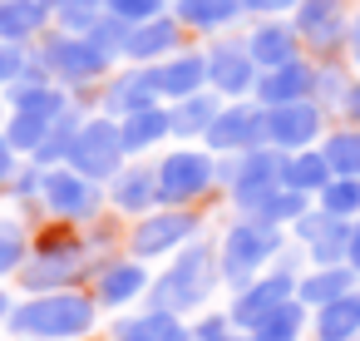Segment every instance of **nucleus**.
I'll use <instances>...</instances> for the list:
<instances>
[{
	"instance_id": "1",
	"label": "nucleus",
	"mask_w": 360,
	"mask_h": 341,
	"mask_svg": "<svg viewBox=\"0 0 360 341\" xmlns=\"http://www.w3.org/2000/svg\"><path fill=\"white\" fill-rule=\"evenodd\" d=\"M94 272V252L84 242V228L75 223H55L40 218L30 232V252L15 272V292L35 297V292H65V287H84Z\"/></svg>"
},
{
	"instance_id": "2",
	"label": "nucleus",
	"mask_w": 360,
	"mask_h": 341,
	"mask_svg": "<svg viewBox=\"0 0 360 341\" xmlns=\"http://www.w3.org/2000/svg\"><path fill=\"white\" fill-rule=\"evenodd\" d=\"M217 287H222V272H217V242L202 232V237H193L188 247H178V252L153 272V287H148L143 302L158 306V311H173V316L193 321L198 311L212 306Z\"/></svg>"
},
{
	"instance_id": "3",
	"label": "nucleus",
	"mask_w": 360,
	"mask_h": 341,
	"mask_svg": "<svg viewBox=\"0 0 360 341\" xmlns=\"http://www.w3.org/2000/svg\"><path fill=\"white\" fill-rule=\"evenodd\" d=\"M104 311L94 306L89 287H65V292H35L20 297L6 331L15 341H89L99 331Z\"/></svg>"
},
{
	"instance_id": "4",
	"label": "nucleus",
	"mask_w": 360,
	"mask_h": 341,
	"mask_svg": "<svg viewBox=\"0 0 360 341\" xmlns=\"http://www.w3.org/2000/svg\"><path fill=\"white\" fill-rule=\"evenodd\" d=\"M212 242H217L222 287H227V292H242L247 282H257V277L276 262V252H281L291 237H286V228H276V223H262V218H252V213H237Z\"/></svg>"
},
{
	"instance_id": "5",
	"label": "nucleus",
	"mask_w": 360,
	"mask_h": 341,
	"mask_svg": "<svg viewBox=\"0 0 360 341\" xmlns=\"http://www.w3.org/2000/svg\"><path fill=\"white\" fill-rule=\"evenodd\" d=\"M153 173H158V208H207V198L217 193V154H207L202 144L158 154Z\"/></svg>"
},
{
	"instance_id": "6",
	"label": "nucleus",
	"mask_w": 360,
	"mask_h": 341,
	"mask_svg": "<svg viewBox=\"0 0 360 341\" xmlns=\"http://www.w3.org/2000/svg\"><path fill=\"white\" fill-rule=\"evenodd\" d=\"M30 50L45 60L50 80H55L60 89L79 94V99H84V89H94V85H104V80L114 75V60H109V55H99L84 35H65V30H55V25H50Z\"/></svg>"
},
{
	"instance_id": "7",
	"label": "nucleus",
	"mask_w": 360,
	"mask_h": 341,
	"mask_svg": "<svg viewBox=\"0 0 360 341\" xmlns=\"http://www.w3.org/2000/svg\"><path fill=\"white\" fill-rule=\"evenodd\" d=\"M202 228H207L202 208H153L124 228V252L153 267V262H168L193 237H202Z\"/></svg>"
},
{
	"instance_id": "8",
	"label": "nucleus",
	"mask_w": 360,
	"mask_h": 341,
	"mask_svg": "<svg viewBox=\"0 0 360 341\" xmlns=\"http://www.w3.org/2000/svg\"><path fill=\"white\" fill-rule=\"evenodd\" d=\"M40 218H55V223H75V228H89L109 213V198H104V183L75 173L70 163H55L45 168V188H40Z\"/></svg>"
},
{
	"instance_id": "9",
	"label": "nucleus",
	"mask_w": 360,
	"mask_h": 341,
	"mask_svg": "<svg viewBox=\"0 0 360 341\" xmlns=\"http://www.w3.org/2000/svg\"><path fill=\"white\" fill-rule=\"evenodd\" d=\"M84 287H89V297H94V306L104 316H119V311L143 306V297L153 287V267L139 262V257H129V252H114V257L94 262V272H89Z\"/></svg>"
},
{
	"instance_id": "10",
	"label": "nucleus",
	"mask_w": 360,
	"mask_h": 341,
	"mask_svg": "<svg viewBox=\"0 0 360 341\" xmlns=\"http://www.w3.org/2000/svg\"><path fill=\"white\" fill-rule=\"evenodd\" d=\"M276 188H286V154L262 144L252 154H232V183H227V203L232 213H257Z\"/></svg>"
},
{
	"instance_id": "11",
	"label": "nucleus",
	"mask_w": 360,
	"mask_h": 341,
	"mask_svg": "<svg viewBox=\"0 0 360 341\" xmlns=\"http://www.w3.org/2000/svg\"><path fill=\"white\" fill-rule=\"evenodd\" d=\"M291 25L311 60H335L345 55V35H350V0H296Z\"/></svg>"
},
{
	"instance_id": "12",
	"label": "nucleus",
	"mask_w": 360,
	"mask_h": 341,
	"mask_svg": "<svg viewBox=\"0 0 360 341\" xmlns=\"http://www.w3.org/2000/svg\"><path fill=\"white\" fill-rule=\"evenodd\" d=\"M65 163H70L75 173L94 178V183H109V178L129 163L124 139H119V119L89 114V119H84V129L75 134V144H70V159H65Z\"/></svg>"
},
{
	"instance_id": "13",
	"label": "nucleus",
	"mask_w": 360,
	"mask_h": 341,
	"mask_svg": "<svg viewBox=\"0 0 360 341\" xmlns=\"http://www.w3.org/2000/svg\"><path fill=\"white\" fill-rule=\"evenodd\" d=\"M266 144V109L257 99H227L212 119V129L202 134L207 154H252Z\"/></svg>"
},
{
	"instance_id": "14",
	"label": "nucleus",
	"mask_w": 360,
	"mask_h": 341,
	"mask_svg": "<svg viewBox=\"0 0 360 341\" xmlns=\"http://www.w3.org/2000/svg\"><path fill=\"white\" fill-rule=\"evenodd\" d=\"M202 55H207V89L212 94H222V99H252L262 70L252 65L242 35H212Z\"/></svg>"
},
{
	"instance_id": "15",
	"label": "nucleus",
	"mask_w": 360,
	"mask_h": 341,
	"mask_svg": "<svg viewBox=\"0 0 360 341\" xmlns=\"http://www.w3.org/2000/svg\"><path fill=\"white\" fill-rule=\"evenodd\" d=\"M296 277H301V272H276V267H266L257 282H247L242 292H232V297H227V316H232V326L252 336V331H257L281 302L296 297Z\"/></svg>"
},
{
	"instance_id": "16",
	"label": "nucleus",
	"mask_w": 360,
	"mask_h": 341,
	"mask_svg": "<svg viewBox=\"0 0 360 341\" xmlns=\"http://www.w3.org/2000/svg\"><path fill=\"white\" fill-rule=\"evenodd\" d=\"M291 242L306 247V267H340L345 262V242H350V223L345 218H330L326 208H306L291 228H286Z\"/></svg>"
},
{
	"instance_id": "17",
	"label": "nucleus",
	"mask_w": 360,
	"mask_h": 341,
	"mask_svg": "<svg viewBox=\"0 0 360 341\" xmlns=\"http://www.w3.org/2000/svg\"><path fill=\"white\" fill-rule=\"evenodd\" d=\"M326 134V109L316 99H301V104H281V109H266V144L281 149V154H301V149H316Z\"/></svg>"
},
{
	"instance_id": "18",
	"label": "nucleus",
	"mask_w": 360,
	"mask_h": 341,
	"mask_svg": "<svg viewBox=\"0 0 360 341\" xmlns=\"http://www.w3.org/2000/svg\"><path fill=\"white\" fill-rule=\"evenodd\" d=\"M148 104H163L158 89H153L148 65H124V70H114V75L99 85V94H94V109H99L104 119H124V114H139V109H148Z\"/></svg>"
},
{
	"instance_id": "19",
	"label": "nucleus",
	"mask_w": 360,
	"mask_h": 341,
	"mask_svg": "<svg viewBox=\"0 0 360 341\" xmlns=\"http://www.w3.org/2000/svg\"><path fill=\"white\" fill-rule=\"evenodd\" d=\"M104 198H109V213H119V218H143V213H153L158 208V173H153V163L148 159H129L109 183H104Z\"/></svg>"
},
{
	"instance_id": "20",
	"label": "nucleus",
	"mask_w": 360,
	"mask_h": 341,
	"mask_svg": "<svg viewBox=\"0 0 360 341\" xmlns=\"http://www.w3.org/2000/svg\"><path fill=\"white\" fill-rule=\"evenodd\" d=\"M242 45H247V55H252L257 70H276V65H291V60L306 55V45H301L291 16H266V20H257V25L242 35Z\"/></svg>"
},
{
	"instance_id": "21",
	"label": "nucleus",
	"mask_w": 360,
	"mask_h": 341,
	"mask_svg": "<svg viewBox=\"0 0 360 341\" xmlns=\"http://www.w3.org/2000/svg\"><path fill=\"white\" fill-rule=\"evenodd\" d=\"M188 50V30L178 25V16H158V20H143L129 30V45H124V65H158L168 55Z\"/></svg>"
},
{
	"instance_id": "22",
	"label": "nucleus",
	"mask_w": 360,
	"mask_h": 341,
	"mask_svg": "<svg viewBox=\"0 0 360 341\" xmlns=\"http://www.w3.org/2000/svg\"><path fill=\"white\" fill-rule=\"evenodd\" d=\"M148 75H153L158 99H163V104H178V99L207 89V55H202V50H178V55L148 65Z\"/></svg>"
},
{
	"instance_id": "23",
	"label": "nucleus",
	"mask_w": 360,
	"mask_h": 341,
	"mask_svg": "<svg viewBox=\"0 0 360 341\" xmlns=\"http://www.w3.org/2000/svg\"><path fill=\"white\" fill-rule=\"evenodd\" d=\"M311 85H316V60L301 55V60H291V65L262 70L252 99H257L262 109H281V104H301V99H311Z\"/></svg>"
},
{
	"instance_id": "24",
	"label": "nucleus",
	"mask_w": 360,
	"mask_h": 341,
	"mask_svg": "<svg viewBox=\"0 0 360 341\" xmlns=\"http://www.w3.org/2000/svg\"><path fill=\"white\" fill-rule=\"evenodd\" d=\"M119 139H124V154L129 159H143L153 149H163L173 139V124H168V104H148L139 114H124L119 119Z\"/></svg>"
},
{
	"instance_id": "25",
	"label": "nucleus",
	"mask_w": 360,
	"mask_h": 341,
	"mask_svg": "<svg viewBox=\"0 0 360 341\" xmlns=\"http://www.w3.org/2000/svg\"><path fill=\"white\" fill-rule=\"evenodd\" d=\"M173 16L188 35H227L242 20V0H173Z\"/></svg>"
},
{
	"instance_id": "26",
	"label": "nucleus",
	"mask_w": 360,
	"mask_h": 341,
	"mask_svg": "<svg viewBox=\"0 0 360 341\" xmlns=\"http://www.w3.org/2000/svg\"><path fill=\"white\" fill-rule=\"evenodd\" d=\"M55 25V11L45 0H0V40L6 45H35Z\"/></svg>"
},
{
	"instance_id": "27",
	"label": "nucleus",
	"mask_w": 360,
	"mask_h": 341,
	"mask_svg": "<svg viewBox=\"0 0 360 341\" xmlns=\"http://www.w3.org/2000/svg\"><path fill=\"white\" fill-rule=\"evenodd\" d=\"M311 341H360V287L311 311Z\"/></svg>"
},
{
	"instance_id": "28",
	"label": "nucleus",
	"mask_w": 360,
	"mask_h": 341,
	"mask_svg": "<svg viewBox=\"0 0 360 341\" xmlns=\"http://www.w3.org/2000/svg\"><path fill=\"white\" fill-rule=\"evenodd\" d=\"M222 104H227V99H222V94H212V89L188 94V99H178V104H168L173 139H183V144H202V134L212 129V119H217V109H222Z\"/></svg>"
},
{
	"instance_id": "29",
	"label": "nucleus",
	"mask_w": 360,
	"mask_h": 341,
	"mask_svg": "<svg viewBox=\"0 0 360 341\" xmlns=\"http://www.w3.org/2000/svg\"><path fill=\"white\" fill-rule=\"evenodd\" d=\"M360 287V277L340 262V267H306L301 277H296V302L301 306H326V302H335V297H345V292H355Z\"/></svg>"
},
{
	"instance_id": "30",
	"label": "nucleus",
	"mask_w": 360,
	"mask_h": 341,
	"mask_svg": "<svg viewBox=\"0 0 360 341\" xmlns=\"http://www.w3.org/2000/svg\"><path fill=\"white\" fill-rule=\"evenodd\" d=\"M183 316H173V311H158V306H134V311H119L114 321H109V341H163L173 326H178Z\"/></svg>"
},
{
	"instance_id": "31",
	"label": "nucleus",
	"mask_w": 360,
	"mask_h": 341,
	"mask_svg": "<svg viewBox=\"0 0 360 341\" xmlns=\"http://www.w3.org/2000/svg\"><path fill=\"white\" fill-rule=\"evenodd\" d=\"M321 159L330 163L335 178H360V124H340L321 134Z\"/></svg>"
},
{
	"instance_id": "32",
	"label": "nucleus",
	"mask_w": 360,
	"mask_h": 341,
	"mask_svg": "<svg viewBox=\"0 0 360 341\" xmlns=\"http://www.w3.org/2000/svg\"><path fill=\"white\" fill-rule=\"evenodd\" d=\"M84 119H89V114H84L79 104H70V109H65V114H60V119L50 124L45 144H40V149H35L30 159H35L40 168H55V163H65V159H70V144H75V134L84 129Z\"/></svg>"
},
{
	"instance_id": "33",
	"label": "nucleus",
	"mask_w": 360,
	"mask_h": 341,
	"mask_svg": "<svg viewBox=\"0 0 360 341\" xmlns=\"http://www.w3.org/2000/svg\"><path fill=\"white\" fill-rule=\"evenodd\" d=\"M350 85H355V75L340 65V55H335V60H316V85H311V99H316L326 114H340V104H345Z\"/></svg>"
},
{
	"instance_id": "34",
	"label": "nucleus",
	"mask_w": 360,
	"mask_h": 341,
	"mask_svg": "<svg viewBox=\"0 0 360 341\" xmlns=\"http://www.w3.org/2000/svg\"><path fill=\"white\" fill-rule=\"evenodd\" d=\"M335 173H330V163L321 159V149H301V154H286V188H296V193H306V198H316L326 183H330Z\"/></svg>"
},
{
	"instance_id": "35",
	"label": "nucleus",
	"mask_w": 360,
	"mask_h": 341,
	"mask_svg": "<svg viewBox=\"0 0 360 341\" xmlns=\"http://www.w3.org/2000/svg\"><path fill=\"white\" fill-rule=\"evenodd\" d=\"M30 232H35L30 218H15V213L0 218V282H15V272L30 252Z\"/></svg>"
},
{
	"instance_id": "36",
	"label": "nucleus",
	"mask_w": 360,
	"mask_h": 341,
	"mask_svg": "<svg viewBox=\"0 0 360 341\" xmlns=\"http://www.w3.org/2000/svg\"><path fill=\"white\" fill-rule=\"evenodd\" d=\"M306 331H311V306H301V302L291 297V302H281L252 336H262V341H306Z\"/></svg>"
},
{
	"instance_id": "37",
	"label": "nucleus",
	"mask_w": 360,
	"mask_h": 341,
	"mask_svg": "<svg viewBox=\"0 0 360 341\" xmlns=\"http://www.w3.org/2000/svg\"><path fill=\"white\" fill-rule=\"evenodd\" d=\"M50 124L55 119H45V114H30V109H11L6 114V129H0V134H6V144L20 154V159H30L40 144H45V134H50Z\"/></svg>"
},
{
	"instance_id": "38",
	"label": "nucleus",
	"mask_w": 360,
	"mask_h": 341,
	"mask_svg": "<svg viewBox=\"0 0 360 341\" xmlns=\"http://www.w3.org/2000/svg\"><path fill=\"white\" fill-rule=\"evenodd\" d=\"M316 208H326L330 218L355 223V218H360V178H330V183L316 193Z\"/></svg>"
},
{
	"instance_id": "39",
	"label": "nucleus",
	"mask_w": 360,
	"mask_h": 341,
	"mask_svg": "<svg viewBox=\"0 0 360 341\" xmlns=\"http://www.w3.org/2000/svg\"><path fill=\"white\" fill-rule=\"evenodd\" d=\"M311 203H316V198H306V193H296V188H276V193H271V198H266V203H262L252 218L276 223V228H291V223H296V218H301Z\"/></svg>"
},
{
	"instance_id": "40",
	"label": "nucleus",
	"mask_w": 360,
	"mask_h": 341,
	"mask_svg": "<svg viewBox=\"0 0 360 341\" xmlns=\"http://www.w3.org/2000/svg\"><path fill=\"white\" fill-rule=\"evenodd\" d=\"M40 188H45V168H40L35 159H20V168H15L11 183H6V198L35 213V208H40Z\"/></svg>"
},
{
	"instance_id": "41",
	"label": "nucleus",
	"mask_w": 360,
	"mask_h": 341,
	"mask_svg": "<svg viewBox=\"0 0 360 341\" xmlns=\"http://www.w3.org/2000/svg\"><path fill=\"white\" fill-rule=\"evenodd\" d=\"M129 30H134V25H124L119 16H109V11H104V16L94 20V30H89L84 40H89V45L99 50V55H109V60L119 65V60H124V45H129Z\"/></svg>"
},
{
	"instance_id": "42",
	"label": "nucleus",
	"mask_w": 360,
	"mask_h": 341,
	"mask_svg": "<svg viewBox=\"0 0 360 341\" xmlns=\"http://www.w3.org/2000/svg\"><path fill=\"white\" fill-rule=\"evenodd\" d=\"M188 331H193V341H247V331L232 326L227 306H207V311H198V316L188 321Z\"/></svg>"
},
{
	"instance_id": "43",
	"label": "nucleus",
	"mask_w": 360,
	"mask_h": 341,
	"mask_svg": "<svg viewBox=\"0 0 360 341\" xmlns=\"http://www.w3.org/2000/svg\"><path fill=\"white\" fill-rule=\"evenodd\" d=\"M99 16H104V0H65V6L55 11V30H65V35H89Z\"/></svg>"
},
{
	"instance_id": "44",
	"label": "nucleus",
	"mask_w": 360,
	"mask_h": 341,
	"mask_svg": "<svg viewBox=\"0 0 360 341\" xmlns=\"http://www.w3.org/2000/svg\"><path fill=\"white\" fill-rule=\"evenodd\" d=\"M104 11L119 16L124 25H143V20L168 16V0H104Z\"/></svg>"
},
{
	"instance_id": "45",
	"label": "nucleus",
	"mask_w": 360,
	"mask_h": 341,
	"mask_svg": "<svg viewBox=\"0 0 360 341\" xmlns=\"http://www.w3.org/2000/svg\"><path fill=\"white\" fill-rule=\"evenodd\" d=\"M25 60H30V45H6V40H0V89H11L20 80Z\"/></svg>"
},
{
	"instance_id": "46",
	"label": "nucleus",
	"mask_w": 360,
	"mask_h": 341,
	"mask_svg": "<svg viewBox=\"0 0 360 341\" xmlns=\"http://www.w3.org/2000/svg\"><path fill=\"white\" fill-rule=\"evenodd\" d=\"M296 11V0H242V16H257V20H266V16H291Z\"/></svg>"
},
{
	"instance_id": "47",
	"label": "nucleus",
	"mask_w": 360,
	"mask_h": 341,
	"mask_svg": "<svg viewBox=\"0 0 360 341\" xmlns=\"http://www.w3.org/2000/svg\"><path fill=\"white\" fill-rule=\"evenodd\" d=\"M20 168V154L6 144V134H0V193H6V183H11V173Z\"/></svg>"
},
{
	"instance_id": "48",
	"label": "nucleus",
	"mask_w": 360,
	"mask_h": 341,
	"mask_svg": "<svg viewBox=\"0 0 360 341\" xmlns=\"http://www.w3.org/2000/svg\"><path fill=\"white\" fill-rule=\"evenodd\" d=\"M345 267L360 277V218L350 223V242H345Z\"/></svg>"
},
{
	"instance_id": "49",
	"label": "nucleus",
	"mask_w": 360,
	"mask_h": 341,
	"mask_svg": "<svg viewBox=\"0 0 360 341\" xmlns=\"http://www.w3.org/2000/svg\"><path fill=\"white\" fill-rule=\"evenodd\" d=\"M345 60L360 70V16H350V35H345Z\"/></svg>"
},
{
	"instance_id": "50",
	"label": "nucleus",
	"mask_w": 360,
	"mask_h": 341,
	"mask_svg": "<svg viewBox=\"0 0 360 341\" xmlns=\"http://www.w3.org/2000/svg\"><path fill=\"white\" fill-rule=\"evenodd\" d=\"M340 114H345V124H360V80L350 85V94H345V104H340Z\"/></svg>"
},
{
	"instance_id": "51",
	"label": "nucleus",
	"mask_w": 360,
	"mask_h": 341,
	"mask_svg": "<svg viewBox=\"0 0 360 341\" xmlns=\"http://www.w3.org/2000/svg\"><path fill=\"white\" fill-rule=\"evenodd\" d=\"M15 302H20V297H15L6 282H0V331H6V321H11V311H15Z\"/></svg>"
},
{
	"instance_id": "52",
	"label": "nucleus",
	"mask_w": 360,
	"mask_h": 341,
	"mask_svg": "<svg viewBox=\"0 0 360 341\" xmlns=\"http://www.w3.org/2000/svg\"><path fill=\"white\" fill-rule=\"evenodd\" d=\"M163 341H193V331H188V321H178V326H173V331H168Z\"/></svg>"
},
{
	"instance_id": "53",
	"label": "nucleus",
	"mask_w": 360,
	"mask_h": 341,
	"mask_svg": "<svg viewBox=\"0 0 360 341\" xmlns=\"http://www.w3.org/2000/svg\"><path fill=\"white\" fill-rule=\"evenodd\" d=\"M45 6H50V11H60V6H65V0H45Z\"/></svg>"
},
{
	"instance_id": "54",
	"label": "nucleus",
	"mask_w": 360,
	"mask_h": 341,
	"mask_svg": "<svg viewBox=\"0 0 360 341\" xmlns=\"http://www.w3.org/2000/svg\"><path fill=\"white\" fill-rule=\"evenodd\" d=\"M0 129H6V104H0Z\"/></svg>"
},
{
	"instance_id": "55",
	"label": "nucleus",
	"mask_w": 360,
	"mask_h": 341,
	"mask_svg": "<svg viewBox=\"0 0 360 341\" xmlns=\"http://www.w3.org/2000/svg\"><path fill=\"white\" fill-rule=\"evenodd\" d=\"M247 341H262V336H247Z\"/></svg>"
}]
</instances>
